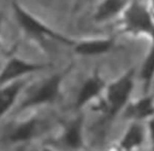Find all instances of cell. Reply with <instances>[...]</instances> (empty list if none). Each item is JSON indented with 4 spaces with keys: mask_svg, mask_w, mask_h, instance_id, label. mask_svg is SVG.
Returning a JSON list of instances; mask_svg holds the SVG:
<instances>
[{
    "mask_svg": "<svg viewBox=\"0 0 154 151\" xmlns=\"http://www.w3.org/2000/svg\"><path fill=\"white\" fill-rule=\"evenodd\" d=\"M120 19L124 33L146 36L150 42L154 41V11L144 0H130Z\"/></svg>",
    "mask_w": 154,
    "mask_h": 151,
    "instance_id": "6da1fadb",
    "label": "cell"
},
{
    "mask_svg": "<svg viewBox=\"0 0 154 151\" xmlns=\"http://www.w3.org/2000/svg\"><path fill=\"white\" fill-rule=\"evenodd\" d=\"M135 87V69L131 68L122 76L109 83L106 88V98L103 100V111L107 117L117 116L130 101L131 93Z\"/></svg>",
    "mask_w": 154,
    "mask_h": 151,
    "instance_id": "7a4b0ae2",
    "label": "cell"
},
{
    "mask_svg": "<svg viewBox=\"0 0 154 151\" xmlns=\"http://www.w3.org/2000/svg\"><path fill=\"white\" fill-rule=\"evenodd\" d=\"M13 10H14V14L17 17L18 23L20 24V27L24 29V31L26 34L35 36L37 39H41V40L45 37L54 39V40H58V41H60L65 45H70V46H73V43L76 42V41H72L67 37L63 36L58 31L47 27L46 24H43L41 21H38L31 13L26 12L18 2H13Z\"/></svg>",
    "mask_w": 154,
    "mask_h": 151,
    "instance_id": "3957f363",
    "label": "cell"
},
{
    "mask_svg": "<svg viewBox=\"0 0 154 151\" xmlns=\"http://www.w3.org/2000/svg\"><path fill=\"white\" fill-rule=\"evenodd\" d=\"M123 111L131 122H148L154 117V95L143 94L141 98L129 101Z\"/></svg>",
    "mask_w": 154,
    "mask_h": 151,
    "instance_id": "277c9868",
    "label": "cell"
},
{
    "mask_svg": "<svg viewBox=\"0 0 154 151\" xmlns=\"http://www.w3.org/2000/svg\"><path fill=\"white\" fill-rule=\"evenodd\" d=\"M147 138V126L143 122H131L118 141L117 147L119 151H136L144 145Z\"/></svg>",
    "mask_w": 154,
    "mask_h": 151,
    "instance_id": "5b68a950",
    "label": "cell"
},
{
    "mask_svg": "<svg viewBox=\"0 0 154 151\" xmlns=\"http://www.w3.org/2000/svg\"><path fill=\"white\" fill-rule=\"evenodd\" d=\"M60 82H61V75H55L51 77L48 81H46L34 94H31L23 104L22 108H29L34 105H41L45 103H49L54 100L59 95L60 89Z\"/></svg>",
    "mask_w": 154,
    "mask_h": 151,
    "instance_id": "8992f818",
    "label": "cell"
},
{
    "mask_svg": "<svg viewBox=\"0 0 154 151\" xmlns=\"http://www.w3.org/2000/svg\"><path fill=\"white\" fill-rule=\"evenodd\" d=\"M41 68H43V65L29 63L17 57H11L8 62L6 63V65L4 66L2 71L0 72V85H5L13 79H17V77L24 76L25 74H30L32 71L40 70Z\"/></svg>",
    "mask_w": 154,
    "mask_h": 151,
    "instance_id": "52a82bcc",
    "label": "cell"
},
{
    "mask_svg": "<svg viewBox=\"0 0 154 151\" xmlns=\"http://www.w3.org/2000/svg\"><path fill=\"white\" fill-rule=\"evenodd\" d=\"M114 45H116V39L109 36V37L90 39V40H83L81 42H75L73 47L75 51L82 56H99L112 51Z\"/></svg>",
    "mask_w": 154,
    "mask_h": 151,
    "instance_id": "ba28073f",
    "label": "cell"
},
{
    "mask_svg": "<svg viewBox=\"0 0 154 151\" xmlns=\"http://www.w3.org/2000/svg\"><path fill=\"white\" fill-rule=\"evenodd\" d=\"M105 86H106L105 81L97 74L89 77L79 91V94L76 100V108H81L87 103H89L90 100H93L94 98H96L103 91Z\"/></svg>",
    "mask_w": 154,
    "mask_h": 151,
    "instance_id": "9c48e42d",
    "label": "cell"
},
{
    "mask_svg": "<svg viewBox=\"0 0 154 151\" xmlns=\"http://www.w3.org/2000/svg\"><path fill=\"white\" fill-rule=\"evenodd\" d=\"M130 0H102L95 12V19L97 22L108 21L117 16H120Z\"/></svg>",
    "mask_w": 154,
    "mask_h": 151,
    "instance_id": "30bf717a",
    "label": "cell"
},
{
    "mask_svg": "<svg viewBox=\"0 0 154 151\" xmlns=\"http://www.w3.org/2000/svg\"><path fill=\"white\" fill-rule=\"evenodd\" d=\"M138 77L141 80L143 94L149 93L150 87L154 82V41L150 42V47L143 58V62L140 68Z\"/></svg>",
    "mask_w": 154,
    "mask_h": 151,
    "instance_id": "8fae6325",
    "label": "cell"
},
{
    "mask_svg": "<svg viewBox=\"0 0 154 151\" xmlns=\"http://www.w3.org/2000/svg\"><path fill=\"white\" fill-rule=\"evenodd\" d=\"M20 88L22 83H14L0 91V117L13 105Z\"/></svg>",
    "mask_w": 154,
    "mask_h": 151,
    "instance_id": "7c38bea8",
    "label": "cell"
},
{
    "mask_svg": "<svg viewBox=\"0 0 154 151\" xmlns=\"http://www.w3.org/2000/svg\"><path fill=\"white\" fill-rule=\"evenodd\" d=\"M65 144L70 147H78L82 143V130H81V120H76L69 124L64 134Z\"/></svg>",
    "mask_w": 154,
    "mask_h": 151,
    "instance_id": "4fadbf2b",
    "label": "cell"
},
{
    "mask_svg": "<svg viewBox=\"0 0 154 151\" xmlns=\"http://www.w3.org/2000/svg\"><path fill=\"white\" fill-rule=\"evenodd\" d=\"M35 128H36V121L35 120L24 122L12 132V134L10 135V140L11 141H25L32 137Z\"/></svg>",
    "mask_w": 154,
    "mask_h": 151,
    "instance_id": "5bb4252c",
    "label": "cell"
},
{
    "mask_svg": "<svg viewBox=\"0 0 154 151\" xmlns=\"http://www.w3.org/2000/svg\"><path fill=\"white\" fill-rule=\"evenodd\" d=\"M147 132H148V139L150 140V144L154 149V117L147 122Z\"/></svg>",
    "mask_w": 154,
    "mask_h": 151,
    "instance_id": "9a60e30c",
    "label": "cell"
},
{
    "mask_svg": "<svg viewBox=\"0 0 154 151\" xmlns=\"http://www.w3.org/2000/svg\"><path fill=\"white\" fill-rule=\"evenodd\" d=\"M40 151H52V150H49V149H43V150H40Z\"/></svg>",
    "mask_w": 154,
    "mask_h": 151,
    "instance_id": "2e32d148",
    "label": "cell"
}]
</instances>
